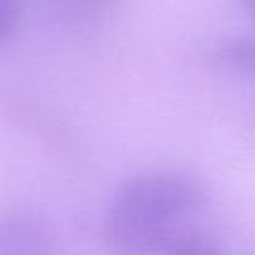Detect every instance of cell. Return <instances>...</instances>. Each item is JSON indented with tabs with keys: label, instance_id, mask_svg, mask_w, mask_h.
<instances>
[{
	"label": "cell",
	"instance_id": "obj_4",
	"mask_svg": "<svg viewBox=\"0 0 255 255\" xmlns=\"http://www.w3.org/2000/svg\"><path fill=\"white\" fill-rule=\"evenodd\" d=\"M169 255H219L217 249L199 235H179L169 243Z\"/></svg>",
	"mask_w": 255,
	"mask_h": 255
},
{
	"label": "cell",
	"instance_id": "obj_3",
	"mask_svg": "<svg viewBox=\"0 0 255 255\" xmlns=\"http://www.w3.org/2000/svg\"><path fill=\"white\" fill-rule=\"evenodd\" d=\"M209 58L219 68L245 76H255V38L253 36L223 38L213 44Z\"/></svg>",
	"mask_w": 255,
	"mask_h": 255
},
{
	"label": "cell",
	"instance_id": "obj_6",
	"mask_svg": "<svg viewBox=\"0 0 255 255\" xmlns=\"http://www.w3.org/2000/svg\"><path fill=\"white\" fill-rule=\"evenodd\" d=\"M62 4L74 14H94L108 8L112 0H62Z\"/></svg>",
	"mask_w": 255,
	"mask_h": 255
},
{
	"label": "cell",
	"instance_id": "obj_1",
	"mask_svg": "<svg viewBox=\"0 0 255 255\" xmlns=\"http://www.w3.org/2000/svg\"><path fill=\"white\" fill-rule=\"evenodd\" d=\"M199 195L201 187L193 177L179 171H153L126 181L112 209L157 227H167V221L191 209Z\"/></svg>",
	"mask_w": 255,
	"mask_h": 255
},
{
	"label": "cell",
	"instance_id": "obj_5",
	"mask_svg": "<svg viewBox=\"0 0 255 255\" xmlns=\"http://www.w3.org/2000/svg\"><path fill=\"white\" fill-rule=\"evenodd\" d=\"M22 0H0V44H4L18 28Z\"/></svg>",
	"mask_w": 255,
	"mask_h": 255
},
{
	"label": "cell",
	"instance_id": "obj_7",
	"mask_svg": "<svg viewBox=\"0 0 255 255\" xmlns=\"http://www.w3.org/2000/svg\"><path fill=\"white\" fill-rule=\"evenodd\" d=\"M239 4H241V8L249 14V18L255 20V0H239Z\"/></svg>",
	"mask_w": 255,
	"mask_h": 255
},
{
	"label": "cell",
	"instance_id": "obj_2",
	"mask_svg": "<svg viewBox=\"0 0 255 255\" xmlns=\"http://www.w3.org/2000/svg\"><path fill=\"white\" fill-rule=\"evenodd\" d=\"M0 255H54L48 227L34 215L0 213Z\"/></svg>",
	"mask_w": 255,
	"mask_h": 255
}]
</instances>
